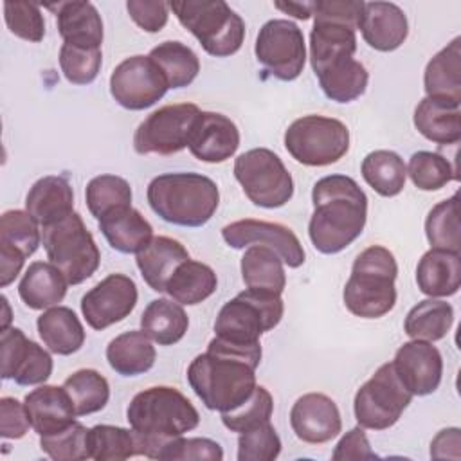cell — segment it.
<instances>
[{"label":"cell","instance_id":"cell-26","mask_svg":"<svg viewBox=\"0 0 461 461\" xmlns=\"http://www.w3.org/2000/svg\"><path fill=\"white\" fill-rule=\"evenodd\" d=\"M189 259L185 247L169 236H153L137 254V268L153 292H166V285L176 267Z\"/></svg>","mask_w":461,"mask_h":461},{"label":"cell","instance_id":"cell-24","mask_svg":"<svg viewBox=\"0 0 461 461\" xmlns=\"http://www.w3.org/2000/svg\"><path fill=\"white\" fill-rule=\"evenodd\" d=\"M25 211L40 227L52 225L74 212V191L68 180L58 175L36 180L25 196Z\"/></svg>","mask_w":461,"mask_h":461},{"label":"cell","instance_id":"cell-47","mask_svg":"<svg viewBox=\"0 0 461 461\" xmlns=\"http://www.w3.org/2000/svg\"><path fill=\"white\" fill-rule=\"evenodd\" d=\"M274 411V398L268 393L267 387L256 385L254 393L245 400L240 407L221 412V423L230 430V432H245L250 430L261 423L270 421Z\"/></svg>","mask_w":461,"mask_h":461},{"label":"cell","instance_id":"cell-54","mask_svg":"<svg viewBox=\"0 0 461 461\" xmlns=\"http://www.w3.org/2000/svg\"><path fill=\"white\" fill-rule=\"evenodd\" d=\"M126 9L130 18L146 32H158L169 18V4L162 0H128Z\"/></svg>","mask_w":461,"mask_h":461},{"label":"cell","instance_id":"cell-22","mask_svg":"<svg viewBox=\"0 0 461 461\" xmlns=\"http://www.w3.org/2000/svg\"><path fill=\"white\" fill-rule=\"evenodd\" d=\"M358 29L364 41L380 52L396 50L409 34L405 13L393 2H367Z\"/></svg>","mask_w":461,"mask_h":461},{"label":"cell","instance_id":"cell-32","mask_svg":"<svg viewBox=\"0 0 461 461\" xmlns=\"http://www.w3.org/2000/svg\"><path fill=\"white\" fill-rule=\"evenodd\" d=\"M38 335L49 351L56 355H72L85 344V330L74 310L67 306L47 308L36 321Z\"/></svg>","mask_w":461,"mask_h":461},{"label":"cell","instance_id":"cell-17","mask_svg":"<svg viewBox=\"0 0 461 461\" xmlns=\"http://www.w3.org/2000/svg\"><path fill=\"white\" fill-rule=\"evenodd\" d=\"M2 378H13L18 385H40L52 375V357L20 328L0 330Z\"/></svg>","mask_w":461,"mask_h":461},{"label":"cell","instance_id":"cell-18","mask_svg":"<svg viewBox=\"0 0 461 461\" xmlns=\"http://www.w3.org/2000/svg\"><path fill=\"white\" fill-rule=\"evenodd\" d=\"M393 367L412 396L432 394L441 384L443 358L432 342L414 339L405 342L396 349Z\"/></svg>","mask_w":461,"mask_h":461},{"label":"cell","instance_id":"cell-35","mask_svg":"<svg viewBox=\"0 0 461 461\" xmlns=\"http://www.w3.org/2000/svg\"><path fill=\"white\" fill-rule=\"evenodd\" d=\"M140 328L158 346H173L185 335L189 317L176 301L153 299L140 315Z\"/></svg>","mask_w":461,"mask_h":461},{"label":"cell","instance_id":"cell-33","mask_svg":"<svg viewBox=\"0 0 461 461\" xmlns=\"http://www.w3.org/2000/svg\"><path fill=\"white\" fill-rule=\"evenodd\" d=\"M155 358V346L142 330L121 333L106 346V360L121 376H137L149 371Z\"/></svg>","mask_w":461,"mask_h":461},{"label":"cell","instance_id":"cell-51","mask_svg":"<svg viewBox=\"0 0 461 461\" xmlns=\"http://www.w3.org/2000/svg\"><path fill=\"white\" fill-rule=\"evenodd\" d=\"M281 454V439L270 421L245 430L238 438V461H274Z\"/></svg>","mask_w":461,"mask_h":461},{"label":"cell","instance_id":"cell-39","mask_svg":"<svg viewBox=\"0 0 461 461\" xmlns=\"http://www.w3.org/2000/svg\"><path fill=\"white\" fill-rule=\"evenodd\" d=\"M149 59L158 67L169 88H184L200 72V59L182 41H162L149 50Z\"/></svg>","mask_w":461,"mask_h":461},{"label":"cell","instance_id":"cell-41","mask_svg":"<svg viewBox=\"0 0 461 461\" xmlns=\"http://www.w3.org/2000/svg\"><path fill=\"white\" fill-rule=\"evenodd\" d=\"M65 391L68 393L76 416L94 414L108 403L110 385L108 380L95 369H77L65 382Z\"/></svg>","mask_w":461,"mask_h":461},{"label":"cell","instance_id":"cell-23","mask_svg":"<svg viewBox=\"0 0 461 461\" xmlns=\"http://www.w3.org/2000/svg\"><path fill=\"white\" fill-rule=\"evenodd\" d=\"M54 11L59 36L63 43L88 49H101L103 20L99 11L90 2H58L45 5Z\"/></svg>","mask_w":461,"mask_h":461},{"label":"cell","instance_id":"cell-29","mask_svg":"<svg viewBox=\"0 0 461 461\" xmlns=\"http://www.w3.org/2000/svg\"><path fill=\"white\" fill-rule=\"evenodd\" d=\"M414 126L436 144H457L461 140V104L423 97L414 110Z\"/></svg>","mask_w":461,"mask_h":461},{"label":"cell","instance_id":"cell-12","mask_svg":"<svg viewBox=\"0 0 461 461\" xmlns=\"http://www.w3.org/2000/svg\"><path fill=\"white\" fill-rule=\"evenodd\" d=\"M202 110L194 103L166 104L151 112L133 133L139 155H173L187 148L194 121Z\"/></svg>","mask_w":461,"mask_h":461},{"label":"cell","instance_id":"cell-49","mask_svg":"<svg viewBox=\"0 0 461 461\" xmlns=\"http://www.w3.org/2000/svg\"><path fill=\"white\" fill-rule=\"evenodd\" d=\"M103 52L101 49L76 47L63 43L59 49V67L63 76L72 85L92 83L101 68Z\"/></svg>","mask_w":461,"mask_h":461},{"label":"cell","instance_id":"cell-48","mask_svg":"<svg viewBox=\"0 0 461 461\" xmlns=\"http://www.w3.org/2000/svg\"><path fill=\"white\" fill-rule=\"evenodd\" d=\"M40 448L54 461L88 459V429L83 423L74 421L56 434L40 436Z\"/></svg>","mask_w":461,"mask_h":461},{"label":"cell","instance_id":"cell-19","mask_svg":"<svg viewBox=\"0 0 461 461\" xmlns=\"http://www.w3.org/2000/svg\"><path fill=\"white\" fill-rule=\"evenodd\" d=\"M294 434L310 445L328 443L342 430V418L337 403L322 393H306L290 409Z\"/></svg>","mask_w":461,"mask_h":461},{"label":"cell","instance_id":"cell-10","mask_svg":"<svg viewBox=\"0 0 461 461\" xmlns=\"http://www.w3.org/2000/svg\"><path fill=\"white\" fill-rule=\"evenodd\" d=\"M234 176L245 196L258 207L277 209L294 196V180L277 153L254 148L234 160Z\"/></svg>","mask_w":461,"mask_h":461},{"label":"cell","instance_id":"cell-38","mask_svg":"<svg viewBox=\"0 0 461 461\" xmlns=\"http://www.w3.org/2000/svg\"><path fill=\"white\" fill-rule=\"evenodd\" d=\"M360 171L367 185L380 196H396L405 187L407 167L403 158L391 149H376L367 153L362 160Z\"/></svg>","mask_w":461,"mask_h":461},{"label":"cell","instance_id":"cell-14","mask_svg":"<svg viewBox=\"0 0 461 461\" xmlns=\"http://www.w3.org/2000/svg\"><path fill=\"white\" fill-rule=\"evenodd\" d=\"M167 83L149 56H130L122 59L110 76V94L126 110H144L160 101Z\"/></svg>","mask_w":461,"mask_h":461},{"label":"cell","instance_id":"cell-57","mask_svg":"<svg viewBox=\"0 0 461 461\" xmlns=\"http://www.w3.org/2000/svg\"><path fill=\"white\" fill-rule=\"evenodd\" d=\"M461 430L457 427L439 430L430 443V457L434 459H459Z\"/></svg>","mask_w":461,"mask_h":461},{"label":"cell","instance_id":"cell-27","mask_svg":"<svg viewBox=\"0 0 461 461\" xmlns=\"http://www.w3.org/2000/svg\"><path fill=\"white\" fill-rule=\"evenodd\" d=\"M416 285L429 297H448L457 294L461 285L459 252L430 249L416 267Z\"/></svg>","mask_w":461,"mask_h":461},{"label":"cell","instance_id":"cell-58","mask_svg":"<svg viewBox=\"0 0 461 461\" xmlns=\"http://www.w3.org/2000/svg\"><path fill=\"white\" fill-rule=\"evenodd\" d=\"M23 263H25V256L22 252H18L9 245L0 243V286L2 288L11 285L18 277Z\"/></svg>","mask_w":461,"mask_h":461},{"label":"cell","instance_id":"cell-42","mask_svg":"<svg viewBox=\"0 0 461 461\" xmlns=\"http://www.w3.org/2000/svg\"><path fill=\"white\" fill-rule=\"evenodd\" d=\"M90 457L95 461H122L139 456L133 429L115 425H94L88 429Z\"/></svg>","mask_w":461,"mask_h":461},{"label":"cell","instance_id":"cell-46","mask_svg":"<svg viewBox=\"0 0 461 461\" xmlns=\"http://www.w3.org/2000/svg\"><path fill=\"white\" fill-rule=\"evenodd\" d=\"M40 223L22 209H9L0 216V243L22 252L25 258L32 256L41 243Z\"/></svg>","mask_w":461,"mask_h":461},{"label":"cell","instance_id":"cell-44","mask_svg":"<svg viewBox=\"0 0 461 461\" xmlns=\"http://www.w3.org/2000/svg\"><path fill=\"white\" fill-rule=\"evenodd\" d=\"M407 175L421 191H438L448 182L457 180V169L448 158L436 151H416L409 158Z\"/></svg>","mask_w":461,"mask_h":461},{"label":"cell","instance_id":"cell-7","mask_svg":"<svg viewBox=\"0 0 461 461\" xmlns=\"http://www.w3.org/2000/svg\"><path fill=\"white\" fill-rule=\"evenodd\" d=\"M283 312L281 294L247 288L220 308L214 337L240 346L259 344L261 335L281 322Z\"/></svg>","mask_w":461,"mask_h":461},{"label":"cell","instance_id":"cell-30","mask_svg":"<svg viewBox=\"0 0 461 461\" xmlns=\"http://www.w3.org/2000/svg\"><path fill=\"white\" fill-rule=\"evenodd\" d=\"M423 86L427 97L461 104V38H454L427 63Z\"/></svg>","mask_w":461,"mask_h":461},{"label":"cell","instance_id":"cell-45","mask_svg":"<svg viewBox=\"0 0 461 461\" xmlns=\"http://www.w3.org/2000/svg\"><path fill=\"white\" fill-rule=\"evenodd\" d=\"M86 207L97 220L121 205H131V187L117 175L94 176L85 189Z\"/></svg>","mask_w":461,"mask_h":461},{"label":"cell","instance_id":"cell-52","mask_svg":"<svg viewBox=\"0 0 461 461\" xmlns=\"http://www.w3.org/2000/svg\"><path fill=\"white\" fill-rule=\"evenodd\" d=\"M158 459L166 461H189V459H202V461H221L223 459V448L220 443L209 438H173L167 441Z\"/></svg>","mask_w":461,"mask_h":461},{"label":"cell","instance_id":"cell-37","mask_svg":"<svg viewBox=\"0 0 461 461\" xmlns=\"http://www.w3.org/2000/svg\"><path fill=\"white\" fill-rule=\"evenodd\" d=\"M454 322V308L441 299H425L412 306L405 317L403 330L414 340L436 342L443 339Z\"/></svg>","mask_w":461,"mask_h":461},{"label":"cell","instance_id":"cell-50","mask_svg":"<svg viewBox=\"0 0 461 461\" xmlns=\"http://www.w3.org/2000/svg\"><path fill=\"white\" fill-rule=\"evenodd\" d=\"M4 20L7 29L22 40L38 43L45 36V20L38 4L22 0L5 2Z\"/></svg>","mask_w":461,"mask_h":461},{"label":"cell","instance_id":"cell-43","mask_svg":"<svg viewBox=\"0 0 461 461\" xmlns=\"http://www.w3.org/2000/svg\"><path fill=\"white\" fill-rule=\"evenodd\" d=\"M425 236L432 249L459 252V212H457V194L436 203L425 220Z\"/></svg>","mask_w":461,"mask_h":461},{"label":"cell","instance_id":"cell-56","mask_svg":"<svg viewBox=\"0 0 461 461\" xmlns=\"http://www.w3.org/2000/svg\"><path fill=\"white\" fill-rule=\"evenodd\" d=\"M335 461H346V459H375L376 454L371 450L369 439L364 432V429L353 427L348 430L340 441L335 445V450L331 454Z\"/></svg>","mask_w":461,"mask_h":461},{"label":"cell","instance_id":"cell-9","mask_svg":"<svg viewBox=\"0 0 461 461\" xmlns=\"http://www.w3.org/2000/svg\"><path fill=\"white\" fill-rule=\"evenodd\" d=\"M285 148L303 166H330L348 153L349 130L333 117L304 115L286 128Z\"/></svg>","mask_w":461,"mask_h":461},{"label":"cell","instance_id":"cell-4","mask_svg":"<svg viewBox=\"0 0 461 461\" xmlns=\"http://www.w3.org/2000/svg\"><path fill=\"white\" fill-rule=\"evenodd\" d=\"M151 211L180 227H202L218 209L220 191L212 178L200 173H164L148 184Z\"/></svg>","mask_w":461,"mask_h":461},{"label":"cell","instance_id":"cell-6","mask_svg":"<svg viewBox=\"0 0 461 461\" xmlns=\"http://www.w3.org/2000/svg\"><path fill=\"white\" fill-rule=\"evenodd\" d=\"M169 9L214 58L236 54L245 40V22L223 0H176Z\"/></svg>","mask_w":461,"mask_h":461},{"label":"cell","instance_id":"cell-16","mask_svg":"<svg viewBox=\"0 0 461 461\" xmlns=\"http://www.w3.org/2000/svg\"><path fill=\"white\" fill-rule=\"evenodd\" d=\"M137 285L124 274H110L90 288L81 299L86 324L97 331L126 319L137 304Z\"/></svg>","mask_w":461,"mask_h":461},{"label":"cell","instance_id":"cell-25","mask_svg":"<svg viewBox=\"0 0 461 461\" xmlns=\"http://www.w3.org/2000/svg\"><path fill=\"white\" fill-rule=\"evenodd\" d=\"M97 221L110 247L122 254H139L153 238L151 223L131 205L115 207Z\"/></svg>","mask_w":461,"mask_h":461},{"label":"cell","instance_id":"cell-2","mask_svg":"<svg viewBox=\"0 0 461 461\" xmlns=\"http://www.w3.org/2000/svg\"><path fill=\"white\" fill-rule=\"evenodd\" d=\"M312 202L308 236L319 252L337 254L362 234L367 220V196L351 176H322L312 189Z\"/></svg>","mask_w":461,"mask_h":461},{"label":"cell","instance_id":"cell-60","mask_svg":"<svg viewBox=\"0 0 461 461\" xmlns=\"http://www.w3.org/2000/svg\"><path fill=\"white\" fill-rule=\"evenodd\" d=\"M2 301V308H4V315H2V330L9 328V322H11V310H9V303H7V297L2 295L0 297Z\"/></svg>","mask_w":461,"mask_h":461},{"label":"cell","instance_id":"cell-34","mask_svg":"<svg viewBox=\"0 0 461 461\" xmlns=\"http://www.w3.org/2000/svg\"><path fill=\"white\" fill-rule=\"evenodd\" d=\"M218 279L214 270L194 259H185L176 267L166 285V294L178 304L194 306L216 292Z\"/></svg>","mask_w":461,"mask_h":461},{"label":"cell","instance_id":"cell-28","mask_svg":"<svg viewBox=\"0 0 461 461\" xmlns=\"http://www.w3.org/2000/svg\"><path fill=\"white\" fill-rule=\"evenodd\" d=\"M355 50V29L335 22H313L310 32V63L315 76L337 61L353 58Z\"/></svg>","mask_w":461,"mask_h":461},{"label":"cell","instance_id":"cell-3","mask_svg":"<svg viewBox=\"0 0 461 461\" xmlns=\"http://www.w3.org/2000/svg\"><path fill=\"white\" fill-rule=\"evenodd\" d=\"M126 420L137 436L139 456L158 459L167 441L198 427L200 414L178 389L155 385L131 398Z\"/></svg>","mask_w":461,"mask_h":461},{"label":"cell","instance_id":"cell-40","mask_svg":"<svg viewBox=\"0 0 461 461\" xmlns=\"http://www.w3.org/2000/svg\"><path fill=\"white\" fill-rule=\"evenodd\" d=\"M324 95L335 103H351L366 92L369 74L355 58L337 61L317 74Z\"/></svg>","mask_w":461,"mask_h":461},{"label":"cell","instance_id":"cell-13","mask_svg":"<svg viewBox=\"0 0 461 461\" xmlns=\"http://www.w3.org/2000/svg\"><path fill=\"white\" fill-rule=\"evenodd\" d=\"M254 52L258 61L281 81L297 79L306 63L303 31L285 18L263 23L256 38Z\"/></svg>","mask_w":461,"mask_h":461},{"label":"cell","instance_id":"cell-55","mask_svg":"<svg viewBox=\"0 0 461 461\" xmlns=\"http://www.w3.org/2000/svg\"><path fill=\"white\" fill-rule=\"evenodd\" d=\"M31 421L25 405L13 396L0 398V436L4 439H20L29 432Z\"/></svg>","mask_w":461,"mask_h":461},{"label":"cell","instance_id":"cell-11","mask_svg":"<svg viewBox=\"0 0 461 461\" xmlns=\"http://www.w3.org/2000/svg\"><path fill=\"white\" fill-rule=\"evenodd\" d=\"M411 400L412 394L400 382L393 362H385L357 391L353 400L355 420L362 429L385 430L400 420Z\"/></svg>","mask_w":461,"mask_h":461},{"label":"cell","instance_id":"cell-36","mask_svg":"<svg viewBox=\"0 0 461 461\" xmlns=\"http://www.w3.org/2000/svg\"><path fill=\"white\" fill-rule=\"evenodd\" d=\"M241 279L247 288L283 294L286 286L283 259L268 247L250 245L241 258Z\"/></svg>","mask_w":461,"mask_h":461},{"label":"cell","instance_id":"cell-15","mask_svg":"<svg viewBox=\"0 0 461 461\" xmlns=\"http://www.w3.org/2000/svg\"><path fill=\"white\" fill-rule=\"evenodd\" d=\"M221 238L230 249H245L250 245L268 247L290 268H299L306 258L295 232L277 221L254 218L238 220L221 229Z\"/></svg>","mask_w":461,"mask_h":461},{"label":"cell","instance_id":"cell-53","mask_svg":"<svg viewBox=\"0 0 461 461\" xmlns=\"http://www.w3.org/2000/svg\"><path fill=\"white\" fill-rule=\"evenodd\" d=\"M362 0H317L313 2V22H335L358 29L364 13Z\"/></svg>","mask_w":461,"mask_h":461},{"label":"cell","instance_id":"cell-59","mask_svg":"<svg viewBox=\"0 0 461 461\" xmlns=\"http://www.w3.org/2000/svg\"><path fill=\"white\" fill-rule=\"evenodd\" d=\"M274 7L297 20H308L313 13V2H276Z\"/></svg>","mask_w":461,"mask_h":461},{"label":"cell","instance_id":"cell-20","mask_svg":"<svg viewBox=\"0 0 461 461\" xmlns=\"http://www.w3.org/2000/svg\"><path fill=\"white\" fill-rule=\"evenodd\" d=\"M191 155L207 164L230 158L240 148V130L223 113L200 112L187 144Z\"/></svg>","mask_w":461,"mask_h":461},{"label":"cell","instance_id":"cell-21","mask_svg":"<svg viewBox=\"0 0 461 461\" xmlns=\"http://www.w3.org/2000/svg\"><path fill=\"white\" fill-rule=\"evenodd\" d=\"M23 405L31 421V429L38 436L56 434L76 421L72 400L63 385L58 387L43 384L23 398Z\"/></svg>","mask_w":461,"mask_h":461},{"label":"cell","instance_id":"cell-1","mask_svg":"<svg viewBox=\"0 0 461 461\" xmlns=\"http://www.w3.org/2000/svg\"><path fill=\"white\" fill-rule=\"evenodd\" d=\"M259 362L261 344L240 346L214 337L207 351L191 360L187 382L207 409L229 412L254 393Z\"/></svg>","mask_w":461,"mask_h":461},{"label":"cell","instance_id":"cell-5","mask_svg":"<svg viewBox=\"0 0 461 461\" xmlns=\"http://www.w3.org/2000/svg\"><path fill=\"white\" fill-rule=\"evenodd\" d=\"M396 276L398 265L393 252L382 245L367 247L353 261L344 286L346 308L362 319L384 317L396 303Z\"/></svg>","mask_w":461,"mask_h":461},{"label":"cell","instance_id":"cell-8","mask_svg":"<svg viewBox=\"0 0 461 461\" xmlns=\"http://www.w3.org/2000/svg\"><path fill=\"white\" fill-rule=\"evenodd\" d=\"M41 243L49 263L65 276L68 285L86 281L99 268L101 252L77 212L41 227Z\"/></svg>","mask_w":461,"mask_h":461},{"label":"cell","instance_id":"cell-31","mask_svg":"<svg viewBox=\"0 0 461 461\" xmlns=\"http://www.w3.org/2000/svg\"><path fill=\"white\" fill-rule=\"evenodd\" d=\"M67 286L65 276L52 263L34 261L18 285V295L31 310H47L65 299Z\"/></svg>","mask_w":461,"mask_h":461}]
</instances>
